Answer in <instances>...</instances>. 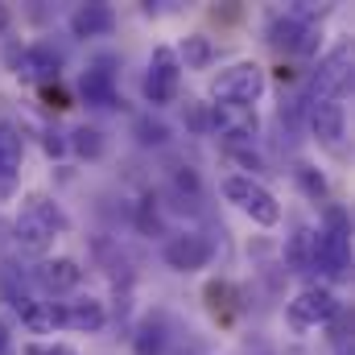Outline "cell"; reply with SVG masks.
<instances>
[{"label": "cell", "mask_w": 355, "mask_h": 355, "mask_svg": "<svg viewBox=\"0 0 355 355\" xmlns=\"http://www.w3.org/2000/svg\"><path fill=\"white\" fill-rule=\"evenodd\" d=\"M137 132H141V145H162L170 132H166V124H149V120H141L137 124Z\"/></svg>", "instance_id": "obj_24"}, {"label": "cell", "mask_w": 355, "mask_h": 355, "mask_svg": "<svg viewBox=\"0 0 355 355\" xmlns=\"http://www.w3.org/2000/svg\"><path fill=\"white\" fill-rule=\"evenodd\" d=\"M79 91H83V99L95 103V107H112V103H116V75L107 71V62L87 67L83 79H79Z\"/></svg>", "instance_id": "obj_14"}, {"label": "cell", "mask_w": 355, "mask_h": 355, "mask_svg": "<svg viewBox=\"0 0 355 355\" xmlns=\"http://www.w3.org/2000/svg\"><path fill=\"white\" fill-rule=\"evenodd\" d=\"M211 120H215V128H223L232 141L257 137V116H252V107H215Z\"/></svg>", "instance_id": "obj_15"}, {"label": "cell", "mask_w": 355, "mask_h": 355, "mask_svg": "<svg viewBox=\"0 0 355 355\" xmlns=\"http://www.w3.org/2000/svg\"><path fill=\"white\" fill-rule=\"evenodd\" d=\"M310 128L322 145H339L347 137V107L343 99H322V103H310Z\"/></svg>", "instance_id": "obj_10"}, {"label": "cell", "mask_w": 355, "mask_h": 355, "mask_svg": "<svg viewBox=\"0 0 355 355\" xmlns=\"http://www.w3.org/2000/svg\"><path fill=\"white\" fill-rule=\"evenodd\" d=\"M153 202H157V198H149V194L141 198V219H137V223H141V232H157V227H162V219H157V207H153Z\"/></svg>", "instance_id": "obj_23"}, {"label": "cell", "mask_w": 355, "mask_h": 355, "mask_svg": "<svg viewBox=\"0 0 355 355\" xmlns=\"http://www.w3.org/2000/svg\"><path fill=\"white\" fill-rule=\"evenodd\" d=\"M21 157H25V145H21V132L8 128L0 120V198L12 194V182L21 174Z\"/></svg>", "instance_id": "obj_13"}, {"label": "cell", "mask_w": 355, "mask_h": 355, "mask_svg": "<svg viewBox=\"0 0 355 355\" xmlns=\"http://www.w3.org/2000/svg\"><path fill=\"white\" fill-rule=\"evenodd\" d=\"M116 29V8L112 4H79L71 12V33L75 37H107Z\"/></svg>", "instance_id": "obj_12"}, {"label": "cell", "mask_w": 355, "mask_h": 355, "mask_svg": "<svg viewBox=\"0 0 355 355\" xmlns=\"http://www.w3.org/2000/svg\"><path fill=\"white\" fill-rule=\"evenodd\" d=\"M178 87H182V62H178L174 46H157L153 58H149V71H145L141 91H145V99L153 107H166V103L178 99Z\"/></svg>", "instance_id": "obj_7"}, {"label": "cell", "mask_w": 355, "mask_h": 355, "mask_svg": "<svg viewBox=\"0 0 355 355\" xmlns=\"http://www.w3.org/2000/svg\"><path fill=\"white\" fill-rule=\"evenodd\" d=\"M174 54H178V62H186V71H207V67L215 62V54H219V50H215V42H211V37L190 33Z\"/></svg>", "instance_id": "obj_17"}, {"label": "cell", "mask_w": 355, "mask_h": 355, "mask_svg": "<svg viewBox=\"0 0 355 355\" xmlns=\"http://www.w3.org/2000/svg\"><path fill=\"white\" fill-rule=\"evenodd\" d=\"M211 257H215V244L207 236H194V232L170 236L166 248H162V261L174 268V272H198V268L211 265Z\"/></svg>", "instance_id": "obj_9"}, {"label": "cell", "mask_w": 355, "mask_h": 355, "mask_svg": "<svg viewBox=\"0 0 355 355\" xmlns=\"http://www.w3.org/2000/svg\"><path fill=\"white\" fill-rule=\"evenodd\" d=\"M67 232H71V219H67V211L50 194L33 190V194L21 198V211H17V223H12V240H17V248L25 257L46 261V252L54 248V240L67 236Z\"/></svg>", "instance_id": "obj_1"}, {"label": "cell", "mask_w": 355, "mask_h": 355, "mask_svg": "<svg viewBox=\"0 0 355 355\" xmlns=\"http://www.w3.org/2000/svg\"><path fill=\"white\" fill-rule=\"evenodd\" d=\"M17 318L29 335H50V302H33V297H21L17 306Z\"/></svg>", "instance_id": "obj_18"}, {"label": "cell", "mask_w": 355, "mask_h": 355, "mask_svg": "<svg viewBox=\"0 0 355 355\" xmlns=\"http://www.w3.org/2000/svg\"><path fill=\"white\" fill-rule=\"evenodd\" d=\"M137 355H162V327L149 318L137 335Z\"/></svg>", "instance_id": "obj_22"}, {"label": "cell", "mask_w": 355, "mask_h": 355, "mask_svg": "<svg viewBox=\"0 0 355 355\" xmlns=\"http://www.w3.org/2000/svg\"><path fill=\"white\" fill-rule=\"evenodd\" d=\"M339 355H352V352H339Z\"/></svg>", "instance_id": "obj_30"}, {"label": "cell", "mask_w": 355, "mask_h": 355, "mask_svg": "<svg viewBox=\"0 0 355 355\" xmlns=\"http://www.w3.org/2000/svg\"><path fill=\"white\" fill-rule=\"evenodd\" d=\"M33 281L46 289V293H71L79 281H83V268L79 261H71V257H58V261H42V265L33 268Z\"/></svg>", "instance_id": "obj_11"}, {"label": "cell", "mask_w": 355, "mask_h": 355, "mask_svg": "<svg viewBox=\"0 0 355 355\" xmlns=\"http://www.w3.org/2000/svg\"><path fill=\"white\" fill-rule=\"evenodd\" d=\"M347 91H352V42H339V46L327 50L322 62L314 67V79H310V103L343 99Z\"/></svg>", "instance_id": "obj_6"}, {"label": "cell", "mask_w": 355, "mask_h": 355, "mask_svg": "<svg viewBox=\"0 0 355 355\" xmlns=\"http://www.w3.org/2000/svg\"><path fill=\"white\" fill-rule=\"evenodd\" d=\"M232 293H236V289H232L227 281H211V285H207V310H211L215 318H223V310L232 306V302H227Z\"/></svg>", "instance_id": "obj_21"}, {"label": "cell", "mask_w": 355, "mask_h": 355, "mask_svg": "<svg viewBox=\"0 0 355 355\" xmlns=\"http://www.w3.org/2000/svg\"><path fill=\"white\" fill-rule=\"evenodd\" d=\"M42 91H46V99H50V107H67V95H62L58 87H42Z\"/></svg>", "instance_id": "obj_27"}, {"label": "cell", "mask_w": 355, "mask_h": 355, "mask_svg": "<svg viewBox=\"0 0 355 355\" xmlns=\"http://www.w3.org/2000/svg\"><path fill=\"white\" fill-rule=\"evenodd\" d=\"M285 265L289 272H310L314 268V227H297L285 244Z\"/></svg>", "instance_id": "obj_16"}, {"label": "cell", "mask_w": 355, "mask_h": 355, "mask_svg": "<svg viewBox=\"0 0 355 355\" xmlns=\"http://www.w3.org/2000/svg\"><path fill=\"white\" fill-rule=\"evenodd\" d=\"M265 67L248 58V62H232L227 71H219L211 79V99H215V107H252L265 95Z\"/></svg>", "instance_id": "obj_3"}, {"label": "cell", "mask_w": 355, "mask_h": 355, "mask_svg": "<svg viewBox=\"0 0 355 355\" xmlns=\"http://www.w3.org/2000/svg\"><path fill=\"white\" fill-rule=\"evenodd\" d=\"M42 145H46V153H50V157H58V153L67 149V145L58 141V132H46V141H42Z\"/></svg>", "instance_id": "obj_26"}, {"label": "cell", "mask_w": 355, "mask_h": 355, "mask_svg": "<svg viewBox=\"0 0 355 355\" xmlns=\"http://www.w3.org/2000/svg\"><path fill=\"white\" fill-rule=\"evenodd\" d=\"M314 268L327 281H347L352 272V223L343 207H327V223L314 232Z\"/></svg>", "instance_id": "obj_2"}, {"label": "cell", "mask_w": 355, "mask_h": 355, "mask_svg": "<svg viewBox=\"0 0 355 355\" xmlns=\"http://www.w3.org/2000/svg\"><path fill=\"white\" fill-rule=\"evenodd\" d=\"M8 352V322H4V318H0V355Z\"/></svg>", "instance_id": "obj_28"}, {"label": "cell", "mask_w": 355, "mask_h": 355, "mask_svg": "<svg viewBox=\"0 0 355 355\" xmlns=\"http://www.w3.org/2000/svg\"><path fill=\"white\" fill-rule=\"evenodd\" d=\"M219 190H223V198H227L236 211H244L252 223H261V227H277V223H281V202H277V194L268 190L265 182H257L252 174H227L219 182Z\"/></svg>", "instance_id": "obj_4"}, {"label": "cell", "mask_w": 355, "mask_h": 355, "mask_svg": "<svg viewBox=\"0 0 355 355\" xmlns=\"http://www.w3.org/2000/svg\"><path fill=\"white\" fill-rule=\"evenodd\" d=\"M103 322H107V310L99 297L50 302V331H99Z\"/></svg>", "instance_id": "obj_8"}, {"label": "cell", "mask_w": 355, "mask_h": 355, "mask_svg": "<svg viewBox=\"0 0 355 355\" xmlns=\"http://www.w3.org/2000/svg\"><path fill=\"white\" fill-rule=\"evenodd\" d=\"M343 310V302L335 297L331 285H306L297 289V297L285 306V318L293 331H318V327H331V318Z\"/></svg>", "instance_id": "obj_5"}, {"label": "cell", "mask_w": 355, "mask_h": 355, "mask_svg": "<svg viewBox=\"0 0 355 355\" xmlns=\"http://www.w3.org/2000/svg\"><path fill=\"white\" fill-rule=\"evenodd\" d=\"M293 182H297V186H302V194H306V198H314V202H327V198H331L327 178L318 174L310 162H297V166H293Z\"/></svg>", "instance_id": "obj_19"}, {"label": "cell", "mask_w": 355, "mask_h": 355, "mask_svg": "<svg viewBox=\"0 0 355 355\" xmlns=\"http://www.w3.org/2000/svg\"><path fill=\"white\" fill-rule=\"evenodd\" d=\"M71 149H75L79 157H87V162H99L107 145H103V132H99V128H87V124H83V128L71 132Z\"/></svg>", "instance_id": "obj_20"}, {"label": "cell", "mask_w": 355, "mask_h": 355, "mask_svg": "<svg viewBox=\"0 0 355 355\" xmlns=\"http://www.w3.org/2000/svg\"><path fill=\"white\" fill-rule=\"evenodd\" d=\"M4 29H8V8L0 4V33H4Z\"/></svg>", "instance_id": "obj_29"}, {"label": "cell", "mask_w": 355, "mask_h": 355, "mask_svg": "<svg viewBox=\"0 0 355 355\" xmlns=\"http://www.w3.org/2000/svg\"><path fill=\"white\" fill-rule=\"evenodd\" d=\"M25 355H75L71 347H62V343H29Z\"/></svg>", "instance_id": "obj_25"}]
</instances>
